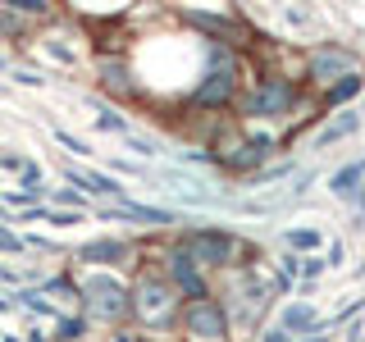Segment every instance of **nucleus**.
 <instances>
[{"label":"nucleus","instance_id":"1","mask_svg":"<svg viewBox=\"0 0 365 342\" xmlns=\"http://www.w3.org/2000/svg\"><path fill=\"white\" fill-rule=\"evenodd\" d=\"M178 311H182V306H178V292L169 288L165 274L142 269V274L133 279V288H128V315L146 328V333L174 328V324H178Z\"/></svg>","mask_w":365,"mask_h":342},{"label":"nucleus","instance_id":"2","mask_svg":"<svg viewBox=\"0 0 365 342\" xmlns=\"http://www.w3.org/2000/svg\"><path fill=\"white\" fill-rule=\"evenodd\" d=\"M78 306H83L78 315H87V324L91 319L119 324V319H128V283L114 279L110 269H91L78 279Z\"/></svg>","mask_w":365,"mask_h":342},{"label":"nucleus","instance_id":"3","mask_svg":"<svg viewBox=\"0 0 365 342\" xmlns=\"http://www.w3.org/2000/svg\"><path fill=\"white\" fill-rule=\"evenodd\" d=\"M233 91H237V60H233V51L220 41H205V68H201V78H197V87H192V105L197 110H224L228 100H233Z\"/></svg>","mask_w":365,"mask_h":342},{"label":"nucleus","instance_id":"4","mask_svg":"<svg viewBox=\"0 0 365 342\" xmlns=\"http://www.w3.org/2000/svg\"><path fill=\"white\" fill-rule=\"evenodd\" d=\"M274 151V137L265 133H237V128H220V137H215V151L210 160L220 169H228V174H256V165Z\"/></svg>","mask_w":365,"mask_h":342},{"label":"nucleus","instance_id":"5","mask_svg":"<svg viewBox=\"0 0 365 342\" xmlns=\"http://www.w3.org/2000/svg\"><path fill=\"white\" fill-rule=\"evenodd\" d=\"M178 247L192 256V265H228L237 251V237L228 233V228H187V233L178 237Z\"/></svg>","mask_w":365,"mask_h":342},{"label":"nucleus","instance_id":"6","mask_svg":"<svg viewBox=\"0 0 365 342\" xmlns=\"http://www.w3.org/2000/svg\"><path fill=\"white\" fill-rule=\"evenodd\" d=\"M178 324H182V333H187V342H224L228 333V311L220 301H187L178 311Z\"/></svg>","mask_w":365,"mask_h":342},{"label":"nucleus","instance_id":"7","mask_svg":"<svg viewBox=\"0 0 365 342\" xmlns=\"http://www.w3.org/2000/svg\"><path fill=\"white\" fill-rule=\"evenodd\" d=\"M297 105V87L288 78H265V83H256V91L242 100V114L247 119H283Z\"/></svg>","mask_w":365,"mask_h":342},{"label":"nucleus","instance_id":"8","mask_svg":"<svg viewBox=\"0 0 365 342\" xmlns=\"http://www.w3.org/2000/svg\"><path fill=\"white\" fill-rule=\"evenodd\" d=\"M60 174L64 182L73 192H83V197H106V205H119V201H128V187H123L114 174H101V169H83V165H60Z\"/></svg>","mask_w":365,"mask_h":342},{"label":"nucleus","instance_id":"9","mask_svg":"<svg viewBox=\"0 0 365 342\" xmlns=\"http://www.w3.org/2000/svg\"><path fill=\"white\" fill-rule=\"evenodd\" d=\"M165 279H169V288H174L178 296H187V301H205V296H210V288H205V274L192 265V256L178 242L169 247V256H165Z\"/></svg>","mask_w":365,"mask_h":342},{"label":"nucleus","instance_id":"10","mask_svg":"<svg viewBox=\"0 0 365 342\" xmlns=\"http://www.w3.org/2000/svg\"><path fill=\"white\" fill-rule=\"evenodd\" d=\"M96 219L165 228V224H178V210H169V205H142V201H119V205H96Z\"/></svg>","mask_w":365,"mask_h":342},{"label":"nucleus","instance_id":"11","mask_svg":"<svg viewBox=\"0 0 365 342\" xmlns=\"http://www.w3.org/2000/svg\"><path fill=\"white\" fill-rule=\"evenodd\" d=\"M78 260H83L87 269H114V265H128L133 260V247L123 242V237H91L73 251Z\"/></svg>","mask_w":365,"mask_h":342},{"label":"nucleus","instance_id":"12","mask_svg":"<svg viewBox=\"0 0 365 342\" xmlns=\"http://www.w3.org/2000/svg\"><path fill=\"white\" fill-rule=\"evenodd\" d=\"M96 83H101V91H110V96H119V100L137 96L133 68H128L123 55H101V60H96Z\"/></svg>","mask_w":365,"mask_h":342},{"label":"nucleus","instance_id":"13","mask_svg":"<svg viewBox=\"0 0 365 342\" xmlns=\"http://www.w3.org/2000/svg\"><path fill=\"white\" fill-rule=\"evenodd\" d=\"M347 73H356V55L342 51V46H324V51L311 55V78H315V83L334 87L338 78H347Z\"/></svg>","mask_w":365,"mask_h":342},{"label":"nucleus","instance_id":"14","mask_svg":"<svg viewBox=\"0 0 365 342\" xmlns=\"http://www.w3.org/2000/svg\"><path fill=\"white\" fill-rule=\"evenodd\" d=\"M178 19L192 23V28H201L210 41H220V37H233V41H237V28H233V19H228V14H201V9H182Z\"/></svg>","mask_w":365,"mask_h":342},{"label":"nucleus","instance_id":"15","mask_svg":"<svg viewBox=\"0 0 365 342\" xmlns=\"http://www.w3.org/2000/svg\"><path fill=\"white\" fill-rule=\"evenodd\" d=\"M356 128H361V110H338L334 119L315 133V146H334V142H342V137H351Z\"/></svg>","mask_w":365,"mask_h":342},{"label":"nucleus","instance_id":"16","mask_svg":"<svg viewBox=\"0 0 365 342\" xmlns=\"http://www.w3.org/2000/svg\"><path fill=\"white\" fill-rule=\"evenodd\" d=\"M361 187H365V160H351V165H342L338 174L329 178V192H334V197H342V201H351Z\"/></svg>","mask_w":365,"mask_h":342},{"label":"nucleus","instance_id":"17","mask_svg":"<svg viewBox=\"0 0 365 342\" xmlns=\"http://www.w3.org/2000/svg\"><path fill=\"white\" fill-rule=\"evenodd\" d=\"M9 296H14V311H32V315H41V319H55V315H60V306L46 301L41 288H14Z\"/></svg>","mask_w":365,"mask_h":342},{"label":"nucleus","instance_id":"18","mask_svg":"<svg viewBox=\"0 0 365 342\" xmlns=\"http://www.w3.org/2000/svg\"><path fill=\"white\" fill-rule=\"evenodd\" d=\"M319 324V315L311 311V306H283V315H279V328L288 338H297V333H311V328Z\"/></svg>","mask_w":365,"mask_h":342},{"label":"nucleus","instance_id":"19","mask_svg":"<svg viewBox=\"0 0 365 342\" xmlns=\"http://www.w3.org/2000/svg\"><path fill=\"white\" fill-rule=\"evenodd\" d=\"M87 315H68V311H60L55 315V328H51V342H83L87 338Z\"/></svg>","mask_w":365,"mask_h":342},{"label":"nucleus","instance_id":"20","mask_svg":"<svg viewBox=\"0 0 365 342\" xmlns=\"http://www.w3.org/2000/svg\"><path fill=\"white\" fill-rule=\"evenodd\" d=\"M41 296L46 301H51V296L55 301H78V283L68 279V274H51V279L41 283Z\"/></svg>","mask_w":365,"mask_h":342},{"label":"nucleus","instance_id":"21","mask_svg":"<svg viewBox=\"0 0 365 342\" xmlns=\"http://www.w3.org/2000/svg\"><path fill=\"white\" fill-rule=\"evenodd\" d=\"M96 133H114V137H128V133H133V123L123 119L119 110H110V105H96Z\"/></svg>","mask_w":365,"mask_h":342},{"label":"nucleus","instance_id":"22","mask_svg":"<svg viewBox=\"0 0 365 342\" xmlns=\"http://www.w3.org/2000/svg\"><path fill=\"white\" fill-rule=\"evenodd\" d=\"M283 242H288L292 251H319L324 247V233H319V228H288Z\"/></svg>","mask_w":365,"mask_h":342},{"label":"nucleus","instance_id":"23","mask_svg":"<svg viewBox=\"0 0 365 342\" xmlns=\"http://www.w3.org/2000/svg\"><path fill=\"white\" fill-rule=\"evenodd\" d=\"M361 87H365V78H361V73H347V78H338V83L329 87V96H324V100H329V105H342V100H351Z\"/></svg>","mask_w":365,"mask_h":342},{"label":"nucleus","instance_id":"24","mask_svg":"<svg viewBox=\"0 0 365 342\" xmlns=\"http://www.w3.org/2000/svg\"><path fill=\"white\" fill-rule=\"evenodd\" d=\"M51 201H55V210H73V214L87 210V197H83V192H73V187H55Z\"/></svg>","mask_w":365,"mask_h":342},{"label":"nucleus","instance_id":"25","mask_svg":"<svg viewBox=\"0 0 365 342\" xmlns=\"http://www.w3.org/2000/svg\"><path fill=\"white\" fill-rule=\"evenodd\" d=\"M0 37H5V41L28 37V23H23V19L14 14V9H5V5H0Z\"/></svg>","mask_w":365,"mask_h":342},{"label":"nucleus","instance_id":"26","mask_svg":"<svg viewBox=\"0 0 365 342\" xmlns=\"http://www.w3.org/2000/svg\"><path fill=\"white\" fill-rule=\"evenodd\" d=\"M297 165H274V169H256L251 174V187H265V182H279V178H292Z\"/></svg>","mask_w":365,"mask_h":342},{"label":"nucleus","instance_id":"27","mask_svg":"<svg viewBox=\"0 0 365 342\" xmlns=\"http://www.w3.org/2000/svg\"><path fill=\"white\" fill-rule=\"evenodd\" d=\"M9 78H14V83L19 87H46V73H37V68H14V64H9Z\"/></svg>","mask_w":365,"mask_h":342},{"label":"nucleus","instance_id":"28","mask_svg":"<svg viewBox=\"0 0 365 342\" xmlns=\"http://www.w3.org/2000/svg\"><path fill=\"white\" fill-rule=\"evenodd\" d=\"M55 142H60L64 151H73V155H91V146L83 142V137H73L68 128H55Z\"/></svg>","mask_w":365,"mask_h":342},{"label":"nucleus","instance_id":"29","mask_svg":"<svg viewBox=\"0 0 365 342\" xmlns=\"http://www.w3.org/2000/svg\"><path fill=\"white\" fill-rule=\"evenodd\" d=\"M46 224H55V228H73V224H83V214H73V210H55V205H46Z\"/></svg>","mask_w":365,"mask_h":342},{"label":"nucleus","instance_id":"30","mask_svg":"<svg viewBox=\"0 0 365 342\" xmlns=\"http://www.w3.org/2000/svg\"><path fill=\"white\" fill-rule=\"evenodd\" d=\"M123 142H128V151H137V155H160V146L151 142V137H137V133H128Z\"/></svg>","mask_w":365,"mask_h":342},{"label":"nucleus","instance_id":"31","mask_svg":"<svg viewBox=\"0 0 365 342\" xmlns=\"http://www.w3.org/2000/svg\"><path fill=\"white\" fill-rule=\"evenodd\" d=\"M279 269H283V279H279V283L288 288V283L297 279V274H302V256H283V260H279Z\"/></svg>","mask_w":365,"mask_h":342},{"label":"nucleus","instance_id":"32","mask_svg":"<svg viewBox=\"0 0 365 342\" xmlns=\"http://www.w3.org/2000/svg\"><path fill=\"white\" fill-rule=\"evenodd\" d=\"M23 160H28V155H19V151H5V146H0V165H5V169H14V174H19V169H23Z\"/></svg>","mask_w":365,"mask_h":342},{"label":"nucleus","instance_id":"33","mask_svg":"<svg viewBox=\"0 0 365 342\" xmlns=\"http://www.w3.org/2000/svg\"><path fill=\"white\" fill-rule=\"evenodd\" d=\"M114 174H133V178H146L142 165H133V160H114Z\"/></svg>","mask_w":365,"mask_h":342},{"label":"nucleus","instance_id":"34","mask_svg":"<svg viewBox=\"0 0 365 342\" xmlns=\"http://www.w3.org/2000/svg\"><path fill=\"white\" fill-rule=\"evenodd\" d=\"M329 265H324V256H306L302 260V274H311V279H315V274H324Z\"/></svg>","mask_w":365,"mask_h":342},{"label":"nucleus","instance_id":"35","mask_svg":"<svg viewBox=\"0 0 365 342\" xmlns=\"http://www.w3.org/2000/svg\"><path fill=\"white\" fill-rule=\"evenodd\" d=\"M324 265L334 269V265H342V242L334 237V242H329V251H324Z\"/></svg>","mask_w":365,"mask_h":342},{"label":"nucleus","instance_id":"36","mask_svg":"<svg viewBox=\"0 0 365 342\" xmlns=\"http://www.w3.org/2000/svg\"><path fill=\"white\" fill-rule=\"evenodd\" d=\"M265 342H297V338H288L283 328H265Z\"/></svg>","mask_w":365,"mask_h":342},{"label":"nucleus","instance_id":"37","mask_svg":"<svg viewBox=\"0 0 365 342\" xmlns=\"http://www.w3.org/2000/svg\"><path fill=\"white\" fill-rule=\"evenodd\" d=\"M9 311H14V296H9V292H0V315H9Z\"/></svg>","mask_w":365,"mask_h":342},{"label":"nucleus","instance_id":"38","mask_svg":"<svg viewBox=\"0 0 365 342\" xmlns=\"http://www.w3.org/2000/svg\"><path fill=\"white\" fill-rule=\"evenodd\" d=\"M28 342H51V338H46L41 328H32V333H28Z\"/></svg>","mask_w":365,"mask_h":342},{"label":"nucleus","instance_id":"39","mask_svg":"<svg viewBox=\"0 0 365 342\" xmlns=\"http://www.w3.org/2000/svg\"><path fill=\"white\" fill-rule=\"evenodd\" d=\"M0 224H5V228L14 224V219H9V210H5V201H0Z\"/></svg>","mask_w":365,"mask_h":342},{"label":"nucleus","instance_id":"40","mask_svg":"<svg viewBox=\"0 0 365 342\" xmlns=\"http://www.w3.org/2000/svg\"><path fill=\"white\" fill-rule=\"evenodd\" d=\"M0 73H9V60H5V55H0Z\"/></svg>","mask_w":365,"mask_h":342},{"label":"nucleus","instance_id":"41","mask_svg":"<svg viewBox=\"0 0 365 342\" xmlns=\"http://www.w3.org/2000/svg\"><path fill=\"white\" fill-rule=\"evenodd\" d=\"M137 342H155V338H146V333H137Z\"/></svg>","mask_w":365,"mask_h":342}]
</instances>
